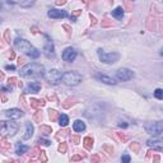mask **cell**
Segmentation results:
<instances>
[{
	"label": "cell",
	"instance_id": "6da1fadb",
	"mask_svg": "<svg viewBox=\"0 0 163 163\" xmlns=\"http://www.w3.org/2000/svg\"><path fill=\"white\" fill-rule=\"evenodd\" d=\"M19 75L22 78H37V76H45V66L38 63H31L20 68Z\"/></svg>",
	"mask_w": 163,
	"mask_h": 163
},
{
	"label": "cell",
	"instance_id": "7a4b0ae2",
	"mask_svg": "<svg viewBox=\"0 0 163 163\" xmlns=\"http://www.w3.org/2000/svg\"><path fill=\"white\" fill-rule=\"evenodd\" d=\"M14 46L18 50L22 51V52H24L27 56H29L31 59H37L38 56H40V51L36 49V47H33V46L31 45L28 41H25L23 38H15Z\"/></svg>",
	"mask_w": 163,
	"mask_h": 163
},
{
	"label": "cell",
	"instance_id": "3957f363",
	"mask_svg": "<svg viewBox=\"0 0 163 163\" xmlns=\"http://www.w3.org/2000/svg\"><path fill=\"white\" fill-rule=\"evenodd\" d=\"M61 80H63V83L65 85H69V87H75L82 83V80H83V78H82V75L78 73V71H66V73L63 74V78H61Z\"/></svg>",
	"mask_w": 163,
	"mask_h": 163
},
{
	"label": "cell",
	"instance_id": "277c9868",
	"mask_svg": "<svg viewBox=\"0 0 163 163\" xmlns=\"http://www.w3.org/2000/svg\"><path fill=\"white\" fill-rule=\"evenodd\" d=\"M144 130L150 135H161L163 132V121H153L145 122Z\"/></svg>",
	"mask_w": 163,
	"mask_h": 163
},
{
	"label": "cell",
	"instance_id": "5b68a950",
	"mask_svg": "<svg viewBox=\"0 0 163 163\" xmlns=\"http://www.w3.org/2000/svg\"><path fill=\"white\" fill-rule=\"evenodd\" d=\"M18 131V125L13 121H1V136H13Z\"/></svg>",
	"mask_w": 163,
	"mask_h": 163
},
{
	"label": "cell",
	"instance_id": "8992f818",
	"mask_svg": "<svg viewBox=\"0 0 163 163\" xmlns=\"http://www.w3.org/2000/svg\"><path fill=\"white\" fill-rule=\"evenodd\" d=\"M98 58L102 63L106 64H114L120 59V55L117 52H105L103 50H98Z\"/></svg>",
	"mask_w": 163,
	"mask_h": 163
},
{
	"label": "cell",
	"instance_id": "52a82bcc",
	"mask_svg": "<svg viewBox=\"0 0 163 163\" xmlns=\"http://www.w3.org/2000/svg\"><path fill=\"white\" fill-rule=\"evenodd\" d=\"M45 78L47 79V82H50L51 84H58L61 80V78H63V74H61V71H59L58 69H51L50 71H47V73L45 74Z\"/></svg>",
	"mask_w": 163,
	"mask_h": 163
},
{
	"label": "cell",
	"instance_id": "ba28073f",
	"mask_svg": "<svg viewBox=\"0 0 163 163\" xmlns=\"http://www.w3.org/2000/svg\"><path fill=\"white\" fill-rule=\"evenodd\" d=\"M116 78L120 82H127V80L134 78V73L127 68H121L116 71Z\"/></svg>",
	"mask_w": 163,
	"mask_h": 163
},
{
	"label": "cell",
	"instance_id": "9c48e42d",
	"mask_svg": "<svg viewBox=\"0 0 163 163\" xmlns=\"http://www.w3.org/2000/svg\"><path fill=\"white\" fill-rule=\"evenodd\" d=\"M4 115L10 120H18V119H20V117L24 116V112L22 110H19V108H10V110L5 111Z\"/></svg>",
	"mask_w": 163,
	"mask_h": 163
},
{
	"label": "cell",
	"instance_id": "30bf717a",
	"mask_svg": "<svg viewBox=\"0 0 163 163\" xmlns=\"http://www.w3.org/2000/svg\"><path fill=\"white\" fill-rule=\"evenodd\" d=\"M76 51L73 47H66L63 52V60L66 61V63H73L76 58Z\"/></svg>",
	"mask_w": 163,
	"mask_h": 163
},
{
	"label": "cell",
	"instance_id": "8fae6325",
	"mask_svg": "<svg viewBox=\"0 0 163 163\" xmlns=\"http://www.w3.org/2000/svg\"><path fill=\"white\" fill-rule=\"evenodd\" d=\"M46 41L47 42L45 43V46H43V52H45V55L47 56L49 59H51V58H55V47H54V43H52V41H50L49 40V37L46 36Z\"/></svg>",
	"mask_w": 163,
	"mask_h": 163
},
{
	"label": "cell",
	"instance_id": "7c38bea8",
	"mask_svg": "<svg viewBox=\"0 0 163 163\" xmlns=\"http://www.w3.org/2000/svg\"><path fill=\"white\" fill-rule=\"evenodd\" d=\"M148 147H150L153 150H158V152H163V140L162 139H149L147 141Z\"/></svg>",
	"mask_w": 163,
	"mask_h": 163
},
{
	"label": "cell",
	"instance_id": "4fadbf2b",
	"mask_svg": "<svg viewBox=\"0 0 163 163\" xmlns=\"http://www.w3.org/2000/svg\"><path fill=\"white\" fill-rule=\"evenodd\" d=\"M47 15H49L50 18H52V19H61V18H66V17H68V13H66L65 10L51 9V10H49Z\"/></svg>",
	"mask_w": 163,
	"mask_h": 163
},
{
	"label": "cell",
	"instance_id": "5bb4252c",
	"mask_svg": "<svg viewBox=\"0 0 163 163\" xmlns=\"http://www.w3.org/2000/svg\"><path fill=\"white\" fill-rule=\"evenodd\" d=\"M96 79H98L99 82H102V83H106V84H110V85H115L117 82L114 79V78H111V76L108 75H106V74H96Z\"/></svg>",
	"mask_w": 163,
	"mask_h": 163
},
{
	"label": "cell",
	"instance_id": "9a60e30c",
	"mask_svg": "<svg viewBox=\"0 0 163 163\" xmlns=\"http://www.w3.org/2000/svg\"><path fill=\"white\" fill-rule=\"evenodd\" d=\"M41 89V83L40 82H32V83H29L28 87L25 88L24 93H38Z\"/></svg>",
	"mask_w": 163,
	"mask_h": 163
},
{
	"label": "cell",
	"instance_id": "2e32d148",
	"mask_svg": "<svg viewBox=\"0 0 163 163\" xmlns=\"http://www.w3.org/2000/svg\"><path fill=\"white\" fill-rule=\"evenodd\" d=\"M31 107L34 110H40L41 107H43L46 105V102L45 99H36V98H31Z\"/></svg>",
	"mask_w": 163,
	"mask_h": 163
},
{
	"label": "cell",
	"instance_id": "e0dca14e",
	"mask_svg": "<svg viewBox=\"0 0 163 163\" xmlns=\"http://www.w3.org/2000/svg\"><path fill=\"white\" fill-rule=\"evenodd\" d=\"M33 131H34L33 125L31 124V122H27V124H25V134L23 135V139H31L33 135Z\"/></svg>",
	"mask_w": 163,
	"mask_h": 163
},
{
	"label": "cell",
	"instance_id": "ac0fdd59",
	"mask_svg": "<svg viewBox=\"0 0 163 163\" xmlns=\"http://www.w3.org/2000/svg\"><path fill=\"white\" fill-rule=\"evenodd\" d=\"M73 129L76 132H82V131L85 130V124L82 120H75L74 124H73Z\"/></svg>",
	"mask_w": 163,
	"mask_h": 163
},
{
	"label": "cell",
	"instance_id": "d6986e66",
	"mask_svg": "<svg viewBox=\"0 0 163 163\" xmlns=\"http://www.w3.org/2000/svg\"><path fill=\"white\" fill-rule=\"evenodd\" d=\"M0 149L3 152H8L10 149V143L7 140V136H1V140H0Z\"/></svg>",
	"mask_w": 163,
	"mask_h": 163
},
{
	"label": "cell",
	"instance_id": "ffe728a7",
	"mask_svg": "<svg viewBox=\"0 0 163 163\" xmlns=\"http://www.w3.org/2000/svg\"><path fill=\"white\" fill-rule=\"evenodd\" d=\"M112 17L116 19H122V17H124V9L121 7H117L115 10H112Z\"/></svg>",
	"mask_w": 163,
	"mask_h": 163
},
{
	"label": "cell",
	"instance_id": "44dd1931",
	"mask_svg": "<svg viewBox=\"0 0 163 163\" xmlns=\"http://www.w3.org/2000/svg\"><path fill=\"white\" fill-rule=\"evenodd\" d=\"M158 22H159V20H157L156 18H149V19H148V22H147L148 28H149L150 31H157L158 29V27H157Z\"/></svg>",
	"mask_w": 163,
	"mask_h": 163
},
{
	"label": "cell",
	"instance_id": "7402d4cb",
	"mask_svg": "<svg viewBox=\"0 0 163 163\" xmlns=\"http://www.w3.org/2000/svg\"><path fill=\"white\" fill-rule=\"evenodd\" d=\"M83 144L87 150H92V148H93V139L90 136H85L83 139Z\"/></svg>",
	"mask_w": 163,
	"mask_h": 163
},
{
	"label": "cell",
	"instance_id": "603a6c76",
	"mask_svg": "<svg viewBox=\"0 0 163 163\" xmlns=\"http://www.w3.org/2000/svg\"><path fill=\"white\" fill-rule=\"evenodd\" d=\"M27 150H28L27 145H23V144H20V143L17 144V150H15V153H17L18 156H22V154H24V153H27Z\"/></svg>",
	"mask_w": 163,
	"mask_h": 163
},
{
	"label": "cell",
	"instance_id": "cb8c5ba5",
	"mask_svg": "<svg viewBox=\"0 0 163 163\" xmlns=\"http://www.w3.org/2000/svg\"><path fill=\"white\" fill-rule=\"evenodd\" d=\"M76 103V99L75 98H68L63 102V107L64 108H70L71 106H74Z\"/></svg>",
	"mask_w": 163,
	"mask_h": 163
},
{
	"label": "cell",
	"instance_id": "d4e9b609",
	"mask_svg": "<svg viewBox=\"0 0 163 163\" xmlns=\"http://www.w3.org/2000/svg\"><path fill=\"white\" fill-rule=\"evenodd\" d=\"M59 116H60V115H59V112L56 111V110H52V108H50V110H49V117H50V120L52 121V122L58 120V119H59Z\"/></svg>",
	"mask_w": 163,
	"mask_h": 163
},
{
	"label": "cell",
	"instance_id": "484cf974",
	"mask_svg": "<svg viewBox=\"0 0 163 163\" xmlns=\"http://www.w3.org/2000/svg\"><path fill=\"white\" fill-rule=\"evenodd\" d=\"M68 124H69V117L66 116V115H64V114L60 115L59 116V125L64 127V126H66Z\"/></svg>",
	"mask_w": 163,
	"mask_h": 163
},
{
	"label": "cell",
	"instance_id": "4316f807",
	"mask_svg": "<svg viewBox=\"0 0 163 163\" xmlns=\"http://www.w3.org/2000/svg\"><path fill=\"white\" fill-rule=\"evenodd\" d=\"M40 131L42 132L43 135H50L51 132H52V127L47 126V125H41L40 126Z\"/></svg>",
	"mask_w": 163,
	"mask_h": 163
},
{
	"label": "cell",
	"instance_id": "83f0119b",
	"mask_svg": "<svg viewBox=\"0 0 163 163\" xmlns=\"http://www.w3.org/2000/svg\"><path fill=\"white\" fill-rule=\"evenodd\" d=\"M34 1L36 0H22L19 4H20V7H23V8H31L34 4Z\"/></svg>",
	"mask_w": 163,
	"mask_h": 163
},
{
	"label": "cell",
	"instance_id": "f1b7e54d",
	"mask_svg": "<svg viewBox=\"0 0 163 163\" xmlns=\"http://www.w3.org/2000/svg\"><path fill=\"white\" fill-rule=\"evenodd\" d=\"M130 149L134 152V153H139V150H140V144L138 141H132V143H130Z\"/></svg>",
	"mask_w": 163,
	"mask_h": 163
},
{
	"label": "cell",
	"instance_id": "f546056e",
	"mask_svg": "<svg viewBox=\"0 0 163 163\" xmlns=\"http://www.w3.org/2000/svg\"><path fill=\"white\" fill-rule=\"evenodd\" d=\"M103 150H105L108 156H114V147H112V145L105 144V145H103Z\"/></svg>",
	"mask_w": 163,
	"mask_h": 163
},
{
	"label": "cell",
	"instance_id": "4dcf8cb0",
	"mask_svg": "<svg viewBox=\"0 0 163 163\" xmlns=\"http://www.w3.org/2000/svg\"><path fill=\"white\" fill-rule=\"evenodd\" d=\"M8 83H9V85H18V87H22V82H18V79L17 78H9L8 79Z\"/></svg>",
	"mask_w": 163,
	"mask_h": 163
},
{
	"label": "cell",
	"instance_id": "1f68e13d",
	"mask_svg": "<svg viewBox=\"0 0 163 163\" xmlns=\"http://www.w3.org/2000/svg\"><path fill=\"white\" fill-rule=\"evenodd\" d=\"M69 132H70V130L69 129H65V130H60L58 134H56V138H58V139H63V138H65L66 135H69Z\"/></svg>",
	"mask_w": 163,
	"mask_h": 163
},
{
	"label": "cell",
	"instance_id": "d6a6232c",
	"mask_svg": "<svg viewBox=\"0 0 163 163\" xmlns=\"http://www.w3.org/2000/svg\"><path fill=\"white\" fill-rule=\"evenodd\" d=\"M33 121L34 122H41V121H42V112H41V111L36 112V114L33 115Z\"/></svg>",
	"mask_w": 163,
	"mask_h": 163
},
{
	"label": "cell",
	"instance_id": "836d02e7",
	"mask_svg": "<svg viewBox=\"0 0 163 163\" xmlns=\"http://www.w3.org/2000/svg\"><path fill=\"white\" fill-rule=\"evenodd\" d=\"M154 97H156V98H158V99H163V89L157 88L154 90Z\"/></svg>",
	"mask_w": 163,
	"mask_h": 163
},
{
	"label": "cell",
	"instance_id": "e575fe53",
	"mask_svg": "<svg viewBox=\"0 0 163 163\" xmlns=\"http://www.w3.org/2000/svg\"><path fill=\"white\" fill-rule=\"evenodd\" d=\"M117 136H119V139H120L122 143H125V141H127V140H129V136H127V135H125L124 132H117Z\"/></svg>",
	"mask_w": 163,
	"mask_h": 163
},
{
	"label": "cell",
	"instance_id": "d590c367",
	"mask_svg": "<svg viewBox=\"0 0 163 163\" xmlns=\"http://www.w3.org/2000/svg\"><path fill=\"white\" fill-rule=\"evenodd\" d=\"M59 152L60 153H66V149H68V145H66V143H60V145H59Z\"/></svg>",
	"mask_w": 163,
	"mask_h": 163
},
{
	"label": "cell",
	"instance_id": "8d00e7d4",
	"mask_svg": "<svg viewBox=\"0 0 163 163\" xmlns=\"http://www.w3.org/2000/svg\"><path fill=\"white\" fill-rule=\"evenodd\" d=\"M40 153H41V149H40V148H38V147H34L33 149H32V153H31V158H34L37 154H40Z\"/></svg>",
	"mask_w": 163,
	"mask_h": 163
},
{
	"label": "cell",
	"instance_id": "74e56055",
	"mask_svg": "<svg viewBox=\"0 0 163 163\" xmlns=\"http://www.w3.org/2000/svg\"><path fill=\"white\" fill-rule=\"evenodd\" d=\"M37 143H38V144H41V145H45V147H49V145L51 144V141H50V140H46V139H41V138H40V139L37 140Z\"/></svg>",
	"mask_w": 163,
	"mask_h": 163
},
{
	"label": "cell",
	"instance_id": "f35d334b",
	"mask_svg": "<svg viewBox=\"0 0 163 163\" xmlns=\"http://www.w3.org/2000/svg\"><path fill=\"white\" fill-rule=\"evenodd\" d=\"M38 159H40L41 162H46V161H47V157H46V152L41 150V153L38 154Z\"/></svg>",
	"mask_w": 163,
	"mask_h": 163
},
{
	"label": "cell",
	"instance_id": "ab89813d",
	"mask_svg": "<svg viewBox=\"0 0 163 163\" xmlns=\"http://www.w3.org/2000/svg\"><path fill=\"white\" fill-rule=\"evenodd\" d=\"M102 27H112V22H111V20H108L107 18L102 19Z\"/></svg>",
	"mask_w": 163,
	"mask_h": 163
},
{
	"label": "cell",
	"instance_id": "60d3db41",
	"mask_svg": "<svg viewBox=\"0 0 163 163\" xmlns=\"http://www.w3.org/2000/svg\"><path fill=\"white\" fill-rule=\"evenodd\" d=\"M70 141L74 143V144H79V143H80V138L79 136H75V135H71L70 136Z\"/></svg>",
	"mask_w": 163,
	"mask_h": 163
},
{
	"label": "cell",
	"instance_id": "b9f144b4",
	"mask_svg": "<svg viewBox=\"0 0 163 163\" xmlns=\"http://www.w3.org/2000/svg\"><path fill=\"white\" fill-rule=\"evenodd\" d=\"M82 13V10H75V12L73 13V14H71V20H73V22H75V20H76V17H78V15Z\"/></svg>",
	"mask_w": 163,
	"mask_h": 163
},
{
	"label": "cell",
	"instance_id": "7bdbcfd3",
	"mask_svg": "<svg viewBox=\"0 0 163 163\" xmlns=\"http://www.w3.org/2000/svg\"><path fill=\"white\" fill-rule=\"evenodd\" d=\"M4 38L7 40V42H10V31L9 29H7L4 32Z\"/></svg>",
	"mask_w": 163,
	"mask_h": 163
},
{
	"label": "cell",
	"instance_id": "ee69618b",
	"mask_svg": "<svg viewBox=\"0 0 163 163\" xmlns=\"http://www.w3.org/2000/svg\"><path fill=\"white\" fill-rule=\"evenodd\" d=\"M83 158H84V156H73V157H71V161H73V162H76V161H82V159H83Z\"/></svg>",
	"mask_w": 163,
	"mask_h": 163
},
{
	"label": "cell",
	"instance_id": "f6af8a7d",
	"mask_svg": "<svg viewBox=\"0 0 163 163\" xmlns=\"http://www.w3.org/2000/svg\"><path fill=\"white\" fill-rule=\"evenodd\" d=\"M121 162H122V163H129V162H130V157L127 156V154L122 156V157H121Z\"/></svg>",
	"mask_w": 163,
	"mask_h": 163
},
{
	"label": "cell",
	"instance_id": "bcb514c9",
	"mask_svg": "<svg viewBox=\"0 0 163 163\" xmlns=\"http://www.w3.org/2000/svg\"><path fill=\"white\" fill-rule=\"evenodd\" d=\"M101 161H102V158L99 156H97V154L92 156V162H101Z\"/></svg>",
	"mask_w": 163,
	"mask_h": 163
},
{
	"label": "cell",
	"instance_id": "7dc6e473",
	"mask_svg": "<svg viewBox=\"0 0 163 163\" xmlns=\"http://www.w3.org/2000/svg\"><path fill=\"white\" fill-rule=\"evenodd\" d=\"M89 18H90V23H92V25H96V24H97V19H96L94 15L89 14Z\"/></svg>",
	"mask_w": 163,
	"mask_h": 163
},
{
	"label": "cell",
	"instance_id": "c3c4849f",
	"mask_svg": "<svg viewBox=\"0 0 163 163\" xmlns=\"http://www.w3.org/2000/svg\"><path fill=\"white\" fill-rule=\"evenodd\" d=\"M63 28L66 31V33H68V34H70V32H71V28L69 27L68 24H64V25H63Z\"/></svg>",
	"mask_w": 163,
	"mask_h": 163
},
{
	"label": "cell",
	"instance_id": "681fc988",
	"mask_svg": "<svg viewBox=\"0 0 163 163\" xmlns=\"http://www.w3.org/2000/svg\"><path fill=\"white\" fill-rule=\"evenodd\" d=\"M65 3H66V0H56V1H55L56 5H64Z\"/></svg>",
	"mask_w": 163,
	"mask_h": 163
},
{
	"label": "cell",
	"instance_id": "f907efd6",
	"mask_svg": "<svg viewBox=\"0 0 163 163\" xmlns=\"http://www.w3.org/2000/svg\"><path fill=\"white\" fill-rule=\"evenodd\" d=\"M5 69H7V70H14L15 66L14 65H7V66H5Z\"/></svg>",
	"mask_w": 163,
	"mask_h": 163
},
{
	"label": "cell",
	"instance_id": "816d5d0a",
	"mask_svg": "<svg viewBox=\"0 0 163 163\" xmlns=\"http://www.w3.org/2000/svg\"><path fill=\"white\" fill-rule=\"evenodd\" d=\"M9 56H10V60H13V59L15 58V54H14V51H10V55H9Z\"/></svg>",
	"mask_w": 163,
	"mask_h": 163
},
{
	"label": "cell",
	"instance_id": "f5cc1de1",
	"mask_svg": "<svg viewBox=\"0 0 163 163\" xmlns=\"http://www.w3.org/2000/svg\"><path fill=\"white\" fill-rule=\"evenodd\" d=\"M37 32H38L37 27H32V33H37Z\"/></svg>",
	"mask_w": 163,
	"mask_h": 163
},
{
	"label": "cell",
	"instance_id": "db71d44e",
	"mask_svg": "<svg viewBox=\"0 0 163 163\" xmlns=\"http://www.w3.org/2000/svg\"><path fill=\"white\" fill-rule=\"evenodd\" d=\"M119 126H120V127H127V124H122V122H119Z\"/></svg>",
	"mask_w": 163,
	"mask_h": 163
},
{
	"label": "cell",
	"instance_id": "11a10c76",
	"mask_svg": "<svg viewBox=\"0 0 163 163\" xmlns=\"http://www.w3.org/2000/svg\"><path fill=\"white\" fill-rule=\"evenodd\" d=\"M158 161H159V157L158 156H156L154 158H153V162H158Z\"/></svg>",
	"mask_w": 163,
	"mask_h": 163
},
{
	"label": "cell",
	"instance_id": "9f6ffc18",
	"mask_svg": "<svg viewBox=\"0 0 163 163\" xmlns=\"http://www.w3.org/2000/svg\"><path fill=\"white\" fill-rule=\"evenodd\" d=\"M1 99H3V102H4V103H5V102H7V97H5L4 94L1 96Z\"/></svg>",
	"mask_w": 163,
	"mask_h": 163
},
{
	"label": "cell",
	"instance_id": "6f0895ef",
	"mask_svg": "<svg viewBox=\"0 0 163 163\" xmlns=\"http://www.w3.org/2000/svg\"><path fill=\"white\" fill-rule=\"evenodd\" d=\"M83 1H84V3H88V0H83Z\"/></svg>",
	"mask_w": 163,
	"mask_h": 163
},
{
	"label": "cell",
	"instance_id": "680465c9",
	"mask_svg": "<svg viewBox=\"0 0 163 163\" xmlns=\"http://www.w3.org/2000/svg\"><path fill=\"white\" fill-rule=\"evenodd\" d=\"M161 55H163V50H162V51H161Z\"/></svg>",
	"mask_w": 163,
	"mask_h": 163
},
{
	"label": "cell",
	"instance_id": "91938a15",
	"mask_svg": "<svg viewBox=\"0 0 163 163\" xmlns=\"http://www.w3.org/2000/svg\"><path fill=\"white\" fill-rule=\"evenodd\" d=\"M130 1H134V0H130Z\"/></svg>",
	"mask_w": 163,
	"mask_h": 163
}]
</instances>
